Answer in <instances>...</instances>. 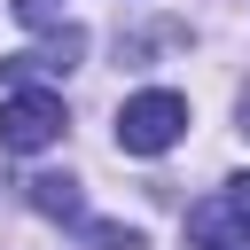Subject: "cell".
I'll list each match as a JSON object with an SVG mask.
<instances>
[{
	"mask_svg": "<svg viewBox=\"0 0 250 250\" xmlns=\"http://www.w3.org/2000/svg\"><path fill=\"white\" fill-rule=\"evenodd\" d=\"M62 94H47V86H23V94H0V148L8 156H39V148H55L62 141Z\"/></svg>",
	"mask_w": 250,
	"mask_h": 250,
	"instance_id": "2",
	"label": "cell"
},
{
	"mask_svg": "<svg viewBox=\"0 0 250 250\" xmlns=\"http://www.w3.org/2000/svg\"><path fill=\"white\" fill-rule=\"evenodd\" d=\"M78 250H148L141 227H117V219H78Z\"/></svg>",
	"mask_w": 250,
	"mask_h": 250,
	"instance_id": "6",
	"label": "cell"
},
{
	"mask_svg": "<svg viewBox=\"0 0 250 250\" xmlns=\"http://www.w3.org/2000/svg\"><path fill=\"white\" fill-rule=\"evenodd\" d=\"M8 8H16L23 23H55V0H8Z\"/></svg>",
	"mask_w": 250,
	"mask_h": 250,
	"instance_id": "7",
	"label": "cell"
},
{
	"mask_svg": "<svg viewBox=\"0 0 250 250\" xmlns=\"http://www.w3.org/2000/svg\"><path fill=\"white\" fill-rule=\"evenodd\" d=\"M180 133H188V94H172V86H148L117 109V148L125 156H164Z\"/></svg>",
	"mask_w": 250,
	"mask_h": 250,
	"instance_id": "1",
	"label": "cell"
},
{
	"mask_svg": "<svg viewBox=\"0 0 250 250\" xmlns=\"http://www.w3.org/2000/svg\"><path fill=\"white\" fill-rule=\"evenodd\" d=\"M78 55H86V31H70V23H62V31H47V47H31V55H8L0 70H8V78H31V70H39V78H55V70H70Z\"/></svg>",
	"mask_w": 250,
	"mask_h": 250,
	"instance_id": "4",
	"label": "cell"
},
{
	"mask_svg": "<svg viewBox=\"0 0 250 250\" xmlns=\"http://www.w3.org/2000/svg\"><path fill=\"white\" fill-rule=\"evenodd\" d=\"M31 211H47V219H70V227H78V219H86L78 180H70V172H39V180H31Z\"/></svg>",
	"mask_w": 250,
	"mask_h": 250,
	"instance_id": "5",
	"label": "cell"
},
{
	"mask_svg": "<svg viewBox=\"0 0 250 250\" xmlns=\"http://www.w3.org/2000/svg\"><path fill=\"white\" fill-rule=\"evenodd\" d=\"M188 242H195V250H250V211L219 188V195H203V203L188 211Z\"/></svg>",
	"mask_w": 250,
	"mask_h": 250,
	"instance_id": "3",
	"label": "cell"
},
{
	"mask_svg": "<svg viewBox=\"0 0 250 250\" xmlns=\"http://www.w3.org/2000/svg\"><path fill=\"white\" fill-rule=\"evenodd\" d=\"M242 133H250V102H242Z\"/></svg>",
	"mask_w": 250,
	"mask_h": 250,
	"instance_id": "8",
	"label": "cell"
}]
</instances>
